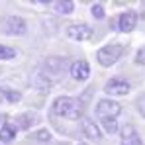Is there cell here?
Returning <instances> with one entry per match:
<instances>
[{
    "mask_svg": "<svg viewBox=\"0 0 145 145\" xmlns=\"http://www.w3.org/2000/svg\"><path fill=\"white\" fill-rule=\"evenodd\" d=\"M16 137V127L10 125V123H4L2 129H0V141L2 143H12Z\"/></svg>",
    "mask_w": 145,
    "mask_h": 145,
    "instance_id": "cell-13",
    "label": "cell"
},
{
    "mask_svg": "<svg viewBox=\"0 0 145 145\" xmlns=\"http://www.w3.org/2000/svg\"><path fill=\"white\" fill-rule=\"evenodd\" d=\"M35 121H37V116H35L33 112H25V114H22V116H18L16 125H18L20 129H27V127H31Z\"/></svg>",
    "mask_w": 145,
    "mask_h": 145,
    "instance_id": "cell-12",
    "label": "cell"
},
{
    "mask_svg": "<svg viewBox=\"0 0 145 145\" xmlns=\"http://www.w3.org/2000/svg\"><path fill=\"white\" fill-rule=\"evenodd\" d=\"M137 108H139V112H141V116H145V94L137 98Z\"/></svg>",
    "mask_w": 145,
    "mask_h": 145,
    "instance_id": "cell-20",
    "label": "cell"
},
{
    "mask_svg": "<svg viewBox=\"0 0 145 145\" xmlns=\"http://www.w3.org/2000/svg\"><path fill=\"white\" fill-rule=\"evenodd\" d=\"M67 71H71V63L67 57H47L41 65V76L47 80L49 84L63 80V76L67 74Z\"/></svg>",
    "mask_w": 145,
    "mask_h": 145,
    "instance_id": "cell-2",
    "label": "cell"
},
{
    "mask_svg": "<svg viewBox=\"0 0 145 145\" xmlns=\"http://www.w3.org/2000/svg\"><path fill=\"white\" fill-rule=\"evenodd\" d=\"M104 127H106V131H108V133H116V129H118L116 121H106V123H104Z\"/></svg>",
    "mask_w": 145,
    "mask_h": 145,
    "instance_id": "cell-21",
    "label": "cell"
},
{
    "mask_svg": "<svg viewBox=\"0 0 145 145\" xmlns=\"http://www.w3.org/2000/svg\"><path fill=\"white\" fill-rule=\"evenodd\" d=\"M51 8L55 10V12H59V14H71L72 10H74V4H72L71 0H55L53 4H51Z\"/></svg>",
    "mask_w": 145,
    "mask_h": 145,
    "instance_id": "cell-14",
    "label": "cell"
},
{
    "mask_svg": "<svg viewBox=\"0 0 145 145\" xmlns=\"http://www.w3.org/2000/svg\"><path fill=\"white\" fill-rule=\"evenodd\" d=\"M71 76L74 80H86L88 78V74H90V67H88V63L86 61H74L71 65Z\"/></svg>",
    "mask_w": 145,
    "mask_h": 145,
    "instance_id": "cell-10",
    "label": "cell"
},
{
    "mask_svg": "<svg viewBox=\"0 0 145 145\" xmlns=\"http://www.w3.org/2000/svg\"><path fill=\"white\" fill-rule=\"evenodd\" d=\"M25 29H27L25 22L18 16H8L0 24V31L8 33V35H22V33H25Z\"/></svg>",
    "mask_w": 145,
    "mask_h": 145,
    "instance_id": "cell-5",
    "label": "cell"
},
{
    "mask_svg": "<svg viewBox=\"0 0 145 145\" xmlns=\"http://www.w3.org/2000/svg\"><path fill=\"white\" fill-rule=\"evenodd\" d=\"M14 57H16V49L8 47V45H0V59L10 61V59H14Z\"/></svg>",
    "mask_w": 145,
    "mask_h": 145,
    "instance_id": "cell-15",
    "label": "cell"
},
{
    "mask_svg": "<svg viewBox=\"0 0 145 145\" xmlns=\"http://www.w3.org/2000/svg\"><path fill=\"white\" fill-rule=\"evenodd\" d=\"M114 24H116V29H118V31L129 33V31L135 29V25H137V14H135L133 10H127V12L120 14V18H118L116 22L112 20V25Z\"/></svg>",
    "mask_w": 145,
    "mask_h": 145,
    "instance_id": "cell-6",
    "label": "cell"
},
{
    "mask_svg": "<svg viewBox=\"0 0 145 145\" xmlns=\"http://www.w3.org/2000/svg\"><path fill=\"white\" fill-rule=\"evenodd\" d=\"M51 114L65 120H80L84 114V102L72 96H59L51 106Z\"/></svg>",
    "mask_w": 145,
    "mask_h": 145,
    "instance_id": "cell-1",
    "label": "cell"
},
{
    "mask_svg": "<svg viewBox=\"0 0 145 145\" xmlns=\"http://www.w3.org/2000/svg\"><path fill=\"white\" fill-rule=\"evenodd\" d=\"M90 35H92V29L86 24H74L67 27V37L72 41H86Z\"/></svg>",
    "mask_w": 145,
    "mask_h": 145,
    "instance_id": "cell-7",
    "label": "cell"
},
{
    "mask_svg": "<svg viewBox=\"0 0 145 145\" xmlns=\"http://www.w3.org/2000/svg\"><path fill=\"white\" fill-rule=\"evenodd\" d=\"M4 98H6V96H4V90H0V102H2Z\"/></svg>",
    "mask_w": 145,
    "mask_h": 145,
    "instance_id": "cell-22",
    "label": "cell"
},
{
    "mask_svg": "<svg viewBox=\"0 0 145 145\" xmlns=\"http://www.w3.org/2000/svg\"><path fill=\"white\" fill-rule=\"evenodd\" d=\"M104 90L108 94H114V96H123V94L129 92V82L123 80V78H112V80L106 82Z\"/></svg>",
    "mask_w": 145,
    "mask_h": 145,
    "instance_id": "cell-8",
    "label": "cell"
},
{
    "mask_svg": "<svg viewBox=\"0 0 145 145\" xmlns=\"http://www.w3.org/2000/svg\"><path fill=\"white\" fill-rule=\"evenodd\" d=\"M135 63L145 65V47H141L139 51H137V55H135Z\"/></svg>",
    "mask_w": 145,
    "mask_h": 145,
    "instance_id": "cell-19",
    "label": "cell"
},
{
    "mask_svg": "<svg viewBox=\"0 0 145 145\" xmlns=\"http://www.w3.org/2000/svg\"><path fill=\"white\" fill-rule=\"evenodd\" d=\"M121 53H123V47L121 45H104V47L98 51L96 59L102 67H110V65H114L121 57Z\"/></svg>",
    "mask_w": 145,
    "mask_h": 145,
    "instance_id": "cell-4",
    "label": "cell"
},
{
    "mask_svg": "<svg viewBox=\"0 0 145 145\" xmlns=\"http://www.w3.org/2000/svg\"><path fill=\"white\" fill-rule=\"evenodd\" d=\"M121 106L116 100H100L96 104V116L100 118L102 123L106 121H116V118L120 116Z\"/></svg>",
    "mask_w": 145,
    "mask_h": 145,
    "instance_id": "cell-3",
    "label": "cell"
},
{
    "mask_svg": "<svg viewBox=\"0 0 145 145\" xmlns=\"http://www.w3.org/2000/svg\"><path fill=\"white\" fill-rule=\"evenodd\" d=\"M121 143L123 145H143V141H141V137L137 135L135 127L127 123V125L121 127Z\"/></svg>",
    "mask_w": 145,
    "mask_h": 145,
    "instance_id": "cell-11",
    "label": "cell"
},
{
    "mask_svg": "<svg viewBox=\"0 0 145 145\" xmlns=\"http://www.w3.org/2000/svg\"><path fill=\"white\" fill-rule=\"evenodd\" d=\"M92 16H94L96 20H102V18H104V8H102L100 4H94V6H92Z\"/></svg>",
    "mask_w": 145,
    "mask_h": 145,
    "instance_id": "cell-18",
    "label": "cell"
},
{
    "mask_svg": "<svg viewBox=\"0 0 145 145\" xmlns=\"http://www.w3.org/2000/svg\"><path fill=\"white\" fill-rule=\"evenodd\" d=\"M4 96L8 102H18L20 100V92H14V90H4Z\"/></svg>",
    "mask_w": 145,
    "mask_h": 145,
    "instance_id": "cell-17",
    "label": "cell"
},
{
    "mask_svg": "<svg viewBox=\"0 0 145 145\" xmlns=\"http://www.w3.org/2000/svg\"><path fill=\"white\" fill-rule=\"evenodd\" d=\"M35 139L41 141V143H47V141H51V135H49L47 129H39V131L35 133Z\"/></svg>",
    "mask_w": 145,
    "mask_h": 145,
    "instance_id": "cell-16",
    "label": "cell"
},
{
    "mask_svg": "<svg viewBox=\"0 0 145 145\" xmlns=\"http://www.w3.org/2000/svg\"><path fill=\"white\" fill-rule=\"evenodd\" d=\"M80 131H82V135H86V137L92 139V141H98V139L102 137L98 125L92 120H88V118H82V121H80Z\"/></svg>",
    "mask_w": 145,
    "mask_h": 145,
    "instance_id": "cell-9",
    "label": "cell"
}]
</instances>
